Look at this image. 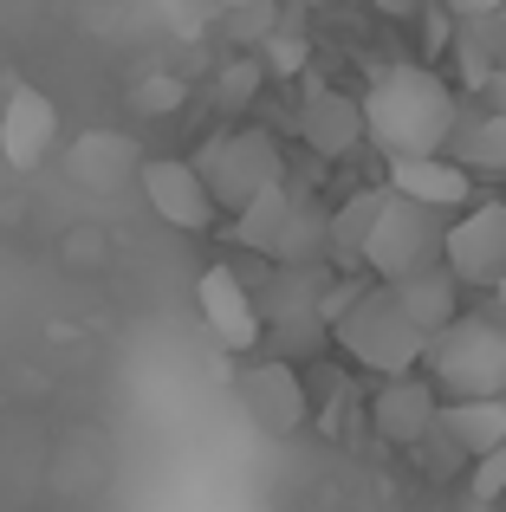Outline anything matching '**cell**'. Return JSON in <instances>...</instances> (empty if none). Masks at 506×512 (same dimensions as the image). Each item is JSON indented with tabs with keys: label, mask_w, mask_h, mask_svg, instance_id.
<instances>
[{
	"label": "cell",
	"mask_w": 506,
	"mask_h": 512,
	"mask_svg": "<svg viewBox=\"0 0 506 512\" xmlns=\"http://www.w3.org/2000/svg\"><path fill=\"white\" fill-rule=\"evenodd\" d=\"M364 124H370V143L390 163H403V156H448V143L461 130V104H455L442 72H429V65H390L364 91Z\"/></svg>",
	"instance_id": "6da1fadb"
},
{
	"label": "cell",
	"mask_w": 506,
	"mask_h": 512,
	"mask_svg": "<svg viewBox=\"0 0 506 512\" xmlns=\"http://www.w3.org/2000/svg\"><path fill=\"white\" fill-rule=\"evenodd\" d=\"M331 344L357 370H377V376H416V363H429V331L396 305V286H383V279H370L357 292V305L331 325Z\"/></svg>",
	"instance_id": "7a4b0ae2"
},
{
	"label": "cell",
	"mask_w": 506,
	"mask_h": 512,
	"mask_svg": "<svg viewBox=\"0 0 506 512\" xmlns=\"http://www.w3.org/2000/svg\"><path fill=\"white\" fill-rule=\"evenodd\" d=\"M429 383L448 402H500L506 396V325L481 312H461L448 331H435Z\"/></svg>",
	"instance_id": "3957f363"
},
{
	"label": "cell",
	"mask_w": 506,
	"mask_h": 512,
	"mask_svg": "<svg viewBox=\"0 0 506 512\" xmlns=\"http://www.w3.org/2000/svg\"><path fill=\"white\" fill-rule=\"evenodd\" d=\"M189 163L202 169L215 208H228V214H241L247 201H260L266 188L286 182V156H279L273 130H221V137H208Z\"/></svg>",
	"instance_id": "277c9868"
},
{
	"label": "cell",
	"mask_w": 506,
	"mask_h": 512,
	"mask_svg": "<svg viewBox=\"0 0 506 512\" xmlns=\"http://www.w3.org/2000/svg\"><path fill=\"white\" fill-rule=\"evenodd\" d=\"M448 260V221L442 208H422V201L396 195L390 188V208H383L377 234H370V253H364V273L396 286V279L422 273V266H442Z\"/></svg>",
	"instance_id": "5b68a950"
},
{
	"label": "cell",
	"mask_w": 506,
	"mask_h": 512,
	"mask_svg": "<svg viewBox=\"0 0 506 512\" xmlns=\"http://www.w3.org/2000/svg\"><path fill=\"white\" fill-rule=\"evenodd\" d=\"M241 409H247V422L260 428V435H273V441L299 435L305 415H312V396H305L299 363H286V357L247 363V370H241Z\"/></svg>",
	"instance_id": "8992f818"
},
{
	"label": "cell",
	"mask_w": 506,
	"mask_h": 512,
	"mask_svg": "<svg viewBox=\"0 0 506 512\" xmlns=\"http://www.w3.org/2000/svg\"><path fill=\"white\" fill-rule=\"evenodd\" d=\"M448 266L474 292L506 286V201H481L461 221H448Z\"/></svg>",
	"instance_id": "52a82bcc"
},
{
	"label": "cell",
	"mask_w": 506,
	"mask_h": 512,
	"mask_svg": "<svg viewBox=\"0 0 506 512\" xmlns=\"http://www.w3.org/2000/svg\"><path fill=\"white\" fill-rule=\"evenodd\" d=\"M137 182H143L150 214L169 221L176 234H208V227H215L221 208H215V195H208V182H202L195 163H182V156H150V163L137 169Z\"/></svg>",
	"instance_id": "ba28073f"
},
{
	"label": "cell",
	"mask_w": 506,
	"mask_h": 512,
	"mask_svg": "<svg viewBox=\"0 0 506 512\" xmlns=\"http://www.w3.org/2000/svg\"><path fill=\"white\" fill-rule=\"evenodd\" d=\"M195 305H202L208 331L228 350H260L266 344V312H260V299L247 292V279L234 273V266H208V273L195 279Z\"/></svg>",
	"instance_id": "9c48e42d"
},
{
	"label": "cell",
	"mask_w": 506,
	"mask_h": 512,
	"mask_svg": "<svg viewBox=\"0 0 506 512\" xmlns=\"http://www.w3.org/2000/svg\"><path fill=\"white\" fill-rule=\"evenodd\" d=\"M435 422H442V389L429 376H383V389L370 396V428L390 448H416Z\"/></svg>",
	"instance_id": "30bf717a"
},
{
	"label": "cell",
	"mask_w": 506,
	"mask_h": 512,
	"mask_svg": "<svg viewBox=\"0 0 506 512\" xmlns=\"http://www.w3.org/2000/svg\"><path fill=\"white\" fill-rule=\"evenodd\" d=\"M59 143V104L33 85H13L7 104H0V156L7 169H39Z\"/></svg>",
	"instance_id": "8fae6325"
},
{
	"label": "cell",
	"mask_w": 506,
	"mask_h": 512,
	"mask_svg": "<svg viewBox=\"0 0 506 512\" xmlns=\"http://www.w3.org/2000/svg\"><path fill=\"white\" fill-rule=\"evenodd\" d=\"M299 137L312 143V156H325V163L351 156L357 143L370 137L364 98H351V91H331V85H312V91L299 98Z\"/></svg>",
	"instance_id": "7c38bea8"
},
{
	"label": "cell",
	"mask_w": 506,
	"mask_h": 512,
	"mask_svg": "<svg viewBox=\"0 0 506 512\" xmlns=\"http://www.w3.org/2000/svg\"><path fill=\"white\" fill-rule=\"evenodd\" d=\"M390 188L422 201V208L455 214L474 201V169H461L455 156H403V163H390Z\"/></svg>",
	"instance_id": "4fadbf2b"
},
{
	"label": "cell",
	"mask_w": 506,
	"mask_h": 512,
	"mask_svg": "<svg viewBox=\"0 0 506 512\" xmlns=\"http://www.w3.org/2000/svg\"><path fill=\"white\" fill-rule=\"evenodd\" d=\"M461 292H468V286L455 279V266H448V260L442 266H422V273H409V279H396V305H403L429 338L461 318Z\"/></svg>",
	"instance_id": "5bb4252c"
},
{
	"label": "cell",
	"mask_w": 506,
	"mask_h": 512,
	"mask_svg": "<svg viewBox=\"0 0 506 512\" xmlns=\"http://www.w3.org/2000/svg\"><path fill=\"white\" fill-rule=\"evenodd\" d=\"M383 208H390V182H383V188H357L344 208H331V266H338V273L364 266L370 234H377Z\"/></svg>",
	"instance_id": "9a60e30c"
},
{
	"label": "cell",
	"mask_w": 506,
	"mask_h": 512,
	"mask_svg": "<svg viewBox=\"0 0 506 512\" xmlns=\"http://www.w3.org/2000/svg\"><path fill=\"white\" fill-rule=\"evenodd\" d=\"M65 169L85 188H117L130 169H143V156H137V143L117 137V130H85V137L72 143V156H65Z\"/></svg>",
	"instance_id": "2e32d148"
},
{
	"label": "cell",
	"mask_w": 506,
	"mask_h": 512,
	"mask_svg": "<svg viewBox=\"0 0 506 512\" xmlns=\"http://www.w3.org/2000/svg\"><path fill=\"white\" fill-rule=\"evenodd\" d=\"M318 260H331V208L312 201V195H299L286 234H279V247H273V266H318Z\"/></svg>",
	"instance_id": "e0dca14e"
},
{
	"label": "cell",
	"mask_w": 506,
	"mask_h": 512,
	"mask_svg": "<svg viewBox=\"0 0 506 512\" xmlns=\"http://www.w3.org/2000/svg\"><path fill=\"white\" fill-rule=\"evenodd\" d=\"M442 428L455 435V448L468 461L506 448V396L500 402H442Z\"/></svg>",
	"instance_id": "ac0fdd59"
},
{
	"label": "cell",
	"mask_w": 506,
	"mask_h": 512,
	"mask_svg": "<svg viewBox=\"0 0 506 512\" xmlns=\"http://www.w3.org/2000/svg\"><path fill=\"white\" fill-rule=\"evenodd\" d=\"M461 169H481V175H506V111H487V117H461L455 143H448Z\"/></svg>",
	"instance_id": "d6986e66"
},
{
	"label": "cell",
	"mask_w": 506,
	"mask_h": 512,
	"mask_svg": "<svg viewBox=\"0 0 506 512\" xmlns=\"http://www.w3.org/2000/svg\"><path fill=\"white\" fill-rule=\"evenodd\" d=\"M292 188L279 182V188H266L260 201H247L241 214H234V240H241V247H253V253H266V260H273V247H279V234H286V221H292Z\"/></svg>",
	"instance_id": "ffe728a7"
},
{
	"label": "cell",
	"mask_w": 506,
	"mask_h": 512,
	"mask_svg": "<svg viewBox=\"0 0 506 512\" xmlns=\"http://www.w3.org/2000/svg\"><path fill=\"white\" fill-rule=\"evenodd\" d=\"M331 344V325L325 318H279V325H266V350L273 357H312V350H325Z\"/></svg>",
	"instance_id": "44dd1931"
},
{
	"label": "cell",
	"mask_w": 506,
	"mask_h": 512,
	"mask_svg": "<svg viewBox=\"0 0 506 512\" xmlns=\"http://www.w3.org/2000/svg\"><path fill=\"white\" fill-rule=\"evenodd\" d=\"M500 500H506V448L481 454V461L468 467V506L487 512V506H500Z\"/></svg>",
	"instance_id": "7402d4cb"
},
{
	"label": "cell",
	"mask_w": 506,
	"mask_h": 512,
	"mask_svg": "<svg viewBox=\"0 0 506 512\" xmlns=\"http://www.w3.org/2000/svg\"><path fill=\"white\" fill-rule=\"evenodd\" d=\"M416 461H422V474H435V480H448V474H461V467H474V461H468V454H461V448H455V435H448V428H442V422H435V428H429V435H422V441H416Z\"/></svg>",
	"instance_id": "603a6c76"
},
{
	"label": "cell",
	"mask_w": 506,
	"mask_h": 512,
	"mask_svg": "<svg viewBox=\"0 0 506 512\" xmlns=\"http://www.w3.org/2000/svg\"><path fill=\"white\" fill-rule=\"evenodd\" d=\"M253 91H260V65H253V59H241V65H228V72H221V85H215V104H221V111H241V104L253 98Z\"/></svg>",
	"instance_id": "cb8c5ba5"
},
{
	"label": "cell",
	"mask_w": 506,
	"mask_h": 512,
	"mask_svg": "<svg viewBox=\"0 0 506 512\" xmlns=\"http://www.w3.org/2000/svg\"><path fill=\"white\" fill-rule=\"evenodd\" d=\"M163 104H169V111L182 104V85H176V78H150V85H143V111H163Z\"/></svg>",
	"instance_id": "d4e9b609"
},
{
	"label": "cell",
	"mask_w": 506,
	"mask_h": 512,
	"mask_svg": "<svg viewBox=\"0 0 506 512\" xmlns=\"http://www.w3.org/2000/svg\"><path fill=\"white\" fill-rule=\"evenodd\" d=\"M448 13L455 20H494V13H506V0H448Z\"/></svg>",
	"instance_id": "484cf974"
},
{
	"label": "cell",
	"mask_w": 506,
	"mask_h": 512,
	"mask_svg": "<svg viewBox=\"0 0 506 512\" xmlns=\"http://www.w3.org/2000/svg\"><path fill=\"white\" fill-rule=\"evenodd\" d=\"M299 59H305L299 39H273V65H279V72H299Z\"/></svg>",
	"instance_id": "4316f807"
},
{
	"label": "cell",
	"mask_w": 506,
	"mask_h": 512,
	"mask_svg": "<svg viewBox=\"0 0 506 512\" xmlns=\"http://www.w3.org/2000/svg\"><path fill=\"white\" fill-rule=\"evenodd\" d=\"M377 13H396V20H409V13H422V0H377Z\"/></svg>",
	"instance_id": "83f0119b"
},
{
	"label": "cell",
	"mask_w": 506,
	"mask_h": 512,
	"mask_svg": "<svg viewBox=\"0 0 506 512\" xmlns=\"http://www.w3.org/2000/svg\"><path fill=\"white\" fill-rule=\"evenodd\" d=\"M494 305H500V318H506V286H500V292H494Z\"/></svg>",
	"instance_id": "f1b7e54d"
},
{
	"label": "cell",
	"mask_w": 506,
	"mask_h": 512,
	"mask_svg": "<svg viewBox=\"0 0 506 512\" xmlns=\"http://www.w3.org/2000/svg\"><path fill=\"white\" fill-rule=\"evenodd\" d=\"M221 7H247V0H221Z\"/></svg>",
	"instance_id": "f546056e"
}]
</instances>
